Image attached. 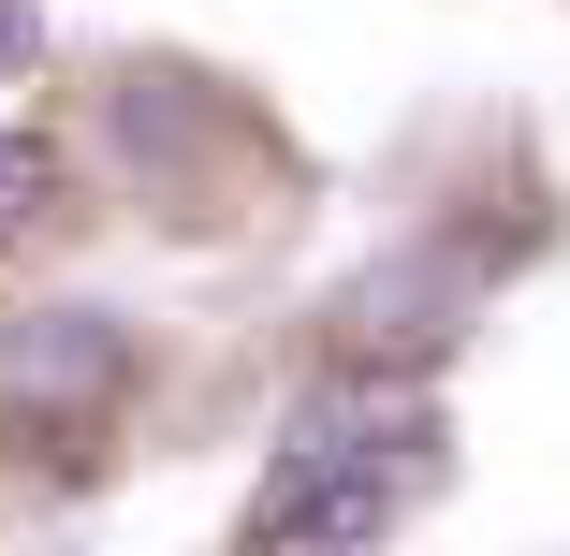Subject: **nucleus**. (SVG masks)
I'll use <instances>...</instances> for the list:
<instances>
[{
	"mask_svg": "<svg viewBox=\"0 0 570 556\" xmlns=\"http://www.w3.org/2000/svg\"><path fill=\"white\" fill-rule=\"evenodd\" d=\"M132 338L102 308H16L0 322V439H45V469H88V425L118 410Z\"/></svg>",
	"mask_w": 570,
	"mask_h": 556,
	"instance_id": "obj_1",
	"label": "nucleus"
},
{
	"mask_svg": "<svg viewBox=\"0 0 570 556\" xmlns=\"http://www.w3.org/2000/svg\"><path fill=\"white\" fill-rule=\"evenodd\" d=\"M424 469H264L249 556H381Z\"/></svg>",
	"mask_w": 570,
	"mask_h": 556,
	"instance_id": "obj_2",
	"label": "nucleus"
},
{
	"mask_svg": "<svg viewBox=\"0 0 570 556\" xmlns=\"http://www.w3.org/2000/svg\"><path fill=\"white\" fill-rule=\"evenodd\" d=\"M73 220V176H59V147L45 133H0V250H45Z\"/></svg>",
	"mask_w": 570,
	"mask_h": 556,
	"instance_id": "obj_3",
	"label": "nucleus"
},
{
	"mask_svg": "<svg viewBox=\"0 0 570 556\" xmlns=\"http://www.w3.org/2000/svg\"><path fill=\"white\" fill-rule=\"evenodd\" d=\"M30 59H45V16H30V0H0V88H16Z\"/></svg>",
	"mask_w": 570,
	"mask_h": 556,
	"instance_id": "obj_4",
	"label": "nucleus"
}]
</instances>
